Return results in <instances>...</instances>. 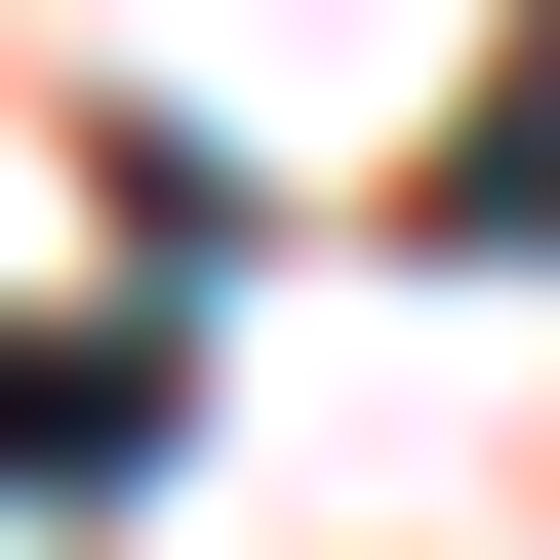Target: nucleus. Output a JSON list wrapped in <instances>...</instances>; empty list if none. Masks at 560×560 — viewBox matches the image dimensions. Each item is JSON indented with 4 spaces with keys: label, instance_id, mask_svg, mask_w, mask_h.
Wrapping results in <instances>:
<instances>
[{
    "label": "nucleus",
    "instance_id": "1",
    "mask_svg": "<svg viewBox=\"0 0 560 560\" xmlns=\"http://www.w3.org/2000/svg\"><path fill=\"white\" fill-rule=\"evenodd\" d=\"M161 441V320H81V361H0V480H120Z\"/></svg>",
    "mask_w": 560,
    "mask_h": 560
}]
</instances>
